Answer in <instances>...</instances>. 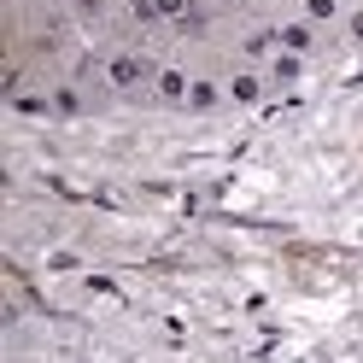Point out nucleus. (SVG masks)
Returning <instances> with one entry per match:
<instances>
[{
  "mask_svg": "<svg viewBox=\"0 0 363 363\" xmlns=\"http://www.w3.org/2000/svg\"><path fill=\"white\" fill-rule=\"evenodd\" d=\"M316 41H323V30H316L311 18H281V24H276V48H281V53L311 59V53H316Z\"/></svg>",
  "mask_w": 363,
  "mask_h": 363,
  "instance_id": "obj_1",
  "label": "nucleus"
},
{
  "mask_svg": "<svg viewBox=\"0 0 363 363\" xmlns=\"http://www.w3.org/2000/svg\"><path fill=\"white\" fill-rule=\"evenodd\" d=\"M223 88H229V106H258L264 88H269V71H258V65H240V71L223 82Z\"/></svg>",
  "mask_w": 363,
  "mask_h": 363,
  "instance_id": "obj_2",
  "label": "nucleus"
}]
</instances>
